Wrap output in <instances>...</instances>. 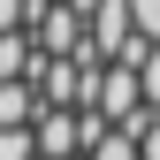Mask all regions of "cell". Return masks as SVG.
Here are the masks:
<instances>
[{
	"label": "cell",
	"mask_w": 160,
	"mask_h": 160,
	"mask_svg": "<svg viewBox=\"0 0 160 160\" xmlns=\"http://www.w3.org/2000/svg\"><path fill=\"white\" fill-rule=\"evenodd\" d=\"M84 46H92V61H122V53L137 46L130 0H99V8H92V23H84Z\"/></svg>",
	"instance_id": "obj_1"
},
{
	"label": "cell",
	"mask_w": 160,
	"mask_h": 160,
	"mask_svg": "<svg viewBox=\"0 0 160 160\" xmlns=\"http://www.w3.org/2000/svg\"><path fill=\"white\" fill-rule=\"evenodd\" d=\"M137 84H145V114H160V46H145V61H137Z\"/></svg>",
	"instance_id": "obj_6"
},
{
	"label": "cell",
	"mask_w": 160,
	"mask_h": 160,
	"mask_svg": "<svg viewBox=\"0 0 160 160\" xmlns=\"http://www.w3.org/2000/svg\"><path fill=\"white\" fill-rule=\"evenodd\" d=\"M137 137V160H160V114H137V122H122Z\"/></svg>",
	"instance_id": "obj_5"
},
{
	"label": "cell",
	"mask_w": 160,
	"mask_h": 160,
	"mask_svg": "<svg viewBox=\"0 0 160 160\" xmlns=\"http://www.w3.org/2000/svg\"><path fill=\"white\" fill-rule=\"evenodd\" d=\"M130 23H137L145 46H160V0H130Z\"/></svg>",
	"instance_id": "obj_7"
},
{
	"label": "cell",
	"mask_w": 160,
	"mask_h": 160,
	"mask_svg": "<svg viewBox=\"0 0 160 160\" xmlns=\"http://www.w3.org/2000/svg\"><path fill=\"white\" fill-rule=\"evenodd\" d=\"M38 114H46V99H38V84H31V76L0 84V130H31Z\"/></svg>",
	"instance_id": "obj_2"
},
{
	"label": "cell",
	"mask_w": 160,
	"mask_h": 160,
	"mask_svg": "<svg viewBox=\"0 0 160 160\" xmlns=\"http://www.w3.org/2000/svg\"><path fill=\"white\" fill-rule=\"evenodd\" d=\"M84 160H137V137H130V130H99Z\"/></svg>",
	"instance_id": "obj_4"
},
{
	"label": "cell",
	"mask_w": 160,
	"mask_h": 160,
	"mask_svg": "<svg viewBox=\"0 0 160 160\" xmlns=\"http://www.w3.org/2000/svg\"><path fill=\"white\" fill-rule=\"evenodd\" d=\"M31 69H38L31 31H0V84H15V76H31Z\"/></svg>",
	"instance_id": "obj_3"
},
{
	"label": "cell",
	"mask_w": 160,
	"mask_h": 160,
	"mask_svg": "<svg viewBox=\"0 0 160 160\" xmlns=\"http://www.w3.org/2000/svg\"><path fill=\"white\" fill-rule=\"evenodd\" d=\"M0 160H38V137L31 130H0Z\"/></svg>",
	"instance_id": "obj_8"
},
{
	"label": "cell",
	"mask_w": 160,
	"mask_h": 160,
	"mask_svg": "<svg viewBox=\"0 0 160 160\" xmlns=\"http://www.w3.org/2000/svg\"><path fill=\"white\" fill-rule=\"evenodd\" d=\"M31 15H38V0H0V31H31Z\"/></svg>",
	"instance_id": "obj_9"
}]
</instances>
